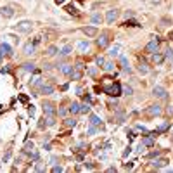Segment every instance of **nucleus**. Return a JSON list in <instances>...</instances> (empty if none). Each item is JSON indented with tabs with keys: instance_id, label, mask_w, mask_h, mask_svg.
Segmentation results:
<instances>
[{
	"instance_id": "nucleus-21",
	"label": "nucleus",
	"mask_w": 173,
	"mask_h": 173,
	"mask_svg": "<svg viewBox=\"0 0 173 173\" xmlns=\"http://www.w3.org/2000/svg\"><path fill=\"white\" fill-rule=\"evenodd\" d=\"M166 165H168V159H156L153 163L154 168H163V166H166Z\"/></svg>"
},
{
	"instance_id": "nucleus-42",
	"label": "nucleus",
	"mask_w": 173,
	"mask_h": 173,
	"mask_svg": "<svg viewBox=\"0 0 173 173\" xmlns=\"http://www.w3.org/2000/svg\"><path fill=\"white\" fill-rule=\"evenodd\" d=\"M28 113H30L31 116L35 114V106H28Z\"/></svg>"
},
{
	"instance_id": "nucleus-38",
	"label": "nucleus",
	"mask_w": 173,
	"mask_h": 173,
	"mask_svg": "<svg viewBox=\"0 0 173 173\" xmlns=\"http://www.w3.org/2000/svg\"><path fill=\"white\" fill-rule=\"evenodd\" d=\"M165 57H166V59H173V49H166Z\"/></svg>"
},
{
	"instance_id": "nucleus-46",
	"label": "nucleus",
	"mask_w": 173,
	"mask_h": 173,
	"mask_svg": "<svg viewBox=\"0 0 173 173\" xmlns=\"http://www.w3.org/2000/svg\"><path fill=\"white\" fill-rule=\"evenodd\" d=\"M132 92H133V90H132V88H130V87H125V94H126V95H130V94H132Z\"/></svg>"
},
{
	"instance_id": "nucleus-41",
	"label": "nucleus",
	"mask_w": 173,
	"mask_h": 173,
	"mask_svg": "<svg viewBox=\"0 0 173 173\" xmlns=\"http://www.w3.org/2000/svg\"><path fill=\"white\" fill-rule=\"evenodd\" d=\"M11 154H12V151L9 149V151L5 153V156H4V163H7V161H9V157H11Z\"/></svg>"
},
{
	"instance_id": "nucleus-12",
	"label": "nucleus",
	"mask_w": 173,
	"mask_h": 173,
	"mask_svg": "<svg viewBox=\"0 0 173 173\" xmlns=\"http://www.w3.org/2000/svg\"><path fill=\"white\" fill-rule=\"evenodd\" d=\"M102 19H104V18H102V14H100V12H94V14L90 16L92 24H100V23H102Z\"/></svg>"
},
{
	"instance_id": "nucleus-20",
	"label": "nucleus",
	"mask_w": 173,
	"mask_h": 173,
	"mask_svg": "<svg viewBox=\"0 0 173 173\" xmlns=\"http://www.w3.org/2000/svg\"><path fill=\"white\" fill-rule=\"evenodd\" d=\"M40 92H42V94H45V95H49V94H52V92H54V87H52V85H42Z\"/></svg>"
},
{
	"instance_id": "nucleus-35",
	"label": "nucleus",
	"mask_w": 173,
	"mask_h": 173,
	"mask_svg": "<svg viewBox=\"0 0 173 173\" xmlns=\"http://www.w3.org/2000/svg\"><path fill=\"white\" fill-rule=\"evenodd\" d=\"M95 62H97V66H99V68H102V66H104V62H106V59L102 57V56H99V57H95Z\"/></svg>"
},
{
	"instance_id": "nucleus-36",
	"label": "nucleus",
	"mask_w": 173,
	"mask_h": 173,
	"mask_svg": "<svg viewBox=\"0 0 173 173\" xmlns=\"http://www.w3.org/2000/svg\"><path fill=\"white\" fill-rule=\"evenodd\" d=\"M45 121H47V125H49V126L56 125V118H54V116H47V119H45Z\"/></svg>"
},
{
	"instance_id": "nucleus-31",
	"label": "nucleus",
	"mask_w": 173,
	"mask_h": 173,
	"mask_svg": "<svg viewBox=\"0 0 173 173\" xmlns=\"http://www.w3.org/2000/svg\"><path fill=\"white\" fill-rule=\"evenodd\" d=\"M56 54H57V47L56 45H50L47 49V56H56Z\"/></svg>"
},
{
	"instance_id": "nucleus-16",
	"label": "nucleus",
	"mask_w": 173,
	"mask_h": 173,
	"mask_svg": "<svg viewBox=\"0 0 173 173\" xmlns=\"http://www.w3.org/2000/svg\"><path fill=\"white\" fill-rule=\"evenodd\" d=\"M69 76H71V80H81V76H83V73H81V69H75V68H73V71H71V75H69Z\"/></svg>"
},
{
	"instance_id": "nucleus-52",
	"label": "nucleus",
	"mask_w": 173,
	"mask_h": 173,
	"mask_svg": "<svg viewBox=\"0 0 173 173\" xmlns=\"http://www.w3.org/2000/svg\"><path fill=\"white\" fill-rule=\"evenodd\" d=\"M54 2H56V4H57V5H61V4H64V2H66V0H54Z\"/></svg>"
},
{
	"instance_id": "nucleus-9",
	"label": "nucleus",
	"mask_w": 173,
	"mask_h": 173,
	"mask_svg": "<svg viewBox=\"0 0 173 173\" xmlns=\"http://www.w3.org/2000/svg\"><path fill=\"white\" fill-rule=\"evenodd\" d=\"M153 94L157 97V99H166V90H165L163 87H154Z\"/></svg>"
},
{
	"instance_id": "nucleus-30",
	"label": "nucleus",
	"mask_w": 173,
	"mask_h": 173,
	"mask_svg": "<svg viewBox=\"0 0 173 173\" xmlns=\"http://www.w3.org/2000/svg\"><path fill=\"white\" fill-rule=\"evenodd\" d=\"M102 68H104L106 71H113V69H114V62H111V61H106Z\"/></svg>"
},
{
	"instance_id": "nucleus-40",
	"label": "nucleus",
	"mask_w": 173,
	"mask_h": 173,
	"mask_svg": "<svg viewBox=\"0 0 173 173\" xmlns=\"http://www.w3.org/2000/svg\"><path fill=\"white\" fill-rule=\"evenodd\" d=\"M52 172H54V173H61V172H62V166H61V165H56V166L52 168Z\"/></svg>"
},
{
	"instance_id": "nucleus-39",
	"label": "nucleus",
	"mask_w": 173,
	"mask_h": 173,
	"mask_svg": "<svg viewBox=\"0 0 173 173\" xmlns=\"http://www.w3.org/2000/svg\"><path fill=\"white\" fill-rule=\"evenodd\" d=\"M125 26H138V23H137V21H125Z\"/></svg>"
},
{
	"instance_id": "nucleus-7",
	"label": "nucleus",
	"mask_w": 173,
	"mask_h": 173,
	"mask_svg": "<svg viewBox=\"0 0 173 173\" xmlns=\"http://www.w3.org/2000/svg\"><path fill=\"white\" fill-rule=\"evenodd\" d=\"M118 14H119V12H118V9H109V11H107V14H106V21H107L109 24H113V23L118 19Z\"/></svg>"
},
{
	"instance_id": "nucleus-18",
	"label": "nucleus",
	"mask_w": 173,
	"mask_h": 173,
	"mask_svg": "<svg viewBox=\"0 0 173 173\" xmlns=\"http://www.w3.org/2000/svg\"><path fill=\"white\" fill-rule=\"evenodd\" d=\"M163 61H165V56H163V54H157V52L153 54V62L154 64H161Z\"/></svg>"
},
{
	"instance_id": "nucleus-14",
	"label": "nucleus",
	"mask_w": 173,
	"mask_h": 173,
	"mask_svg": "<svg viewBox=\"0 0 173 173\" xmlns=\"http://www.w3.org/2000/svg\"><path fill=\"white\" fill-rule=\"evenodd\" d=\"M119 64H121V68H123L125 71H128V73L132 71V69H130V64H128V59L125 57V56H121V57H119Z\"/></svg>"
},
{
	"instance_id": "nucleus-8",
	"label": "nucleus",
	"mask_w": 173,
	"mask_h": 173,
	"mask_svg": "<svg viewBox=\"0 0 173 173\" xmlns=\"http://www.w3.org/2000/svg\"><path fill=\"white\" fill-rule=\"evenodd\" d=\"M81 31H83L87 37H90V38L95 37L97 33H99V31H97V26H85V28H81Z\"/></svg>"
},
{
	"instance_id": "nucleus-37",
	"label": "nucleus",
	"mask_w": 173,
	"mask_h": 173,
	"mask_svg": "<svg viewBox=\"0 0 173 173\" xmlns=\"http://www.w3.org/2000/svg\"><path fill=\"white\" fill-rule=\"evenodd\" d=\"M88 111H90V106H88V104L80 106V113H88Z\"/></svg>"
},
{
	"instance_id": "nucleus-28",
	"label": "nucleus",
	"mask_w": 173,
	"mask_h": 173,
	"mask_svg": "<svg viewBox=\"0 0 173 173\" xmlns=\"http://www.w3.org/2000/svg\"><path fill=\"white\" fill-rule=\"evenodd\" d=\"M45 37H47V40H54L57 38V33L52 31V30H45Z\"/></svg>"
},
{
	"instance_id": "nucleus-32",
	"label": "nucleus",
	"mask_w": 173,
	"mask_h": 173,
	"mask_svg": "<svg viewBox=\"0 0 173 173\" xmlns=\"http://www.w3.org/2000/svg\"><path fill=\"white\" fill-rule=\"evenodd\" d=\"M64 125H66L68 128H73V126L76 125V119H73V118H69V119H64Z\"/></svg>"
},
{
	"instance_id": "nucleus-34",
	"label": "nucleus",
	"mask_w": 173,
	"mask_h": 173,
	"mask_svg": "<svg viewBox=\"0 0 173 173\" xmlns=\"http://www.w3.org/2000/svg\"><path fill=\"white\" fill-rule=\"evenodd\" d=\"M76 68L78 69H85L87 66H85V62H83V59L80 57V59H76Z\"/></svg>"
},
{
	"instance_id": "nucleus-29",
	"label": "nucleus",
	"mask_w": 173,
	"mask_h": 173,
	"mask_svg": "<svg viewBox=\"0 0 173 173\" xmlns=\"http://www.w3.org/2000/svg\"><path fill=\"white\" fill-rule=\"evenodd\" d=\"M0 45H2V50H4L5 56H12V49H11L7 43H0Z\"/></svg>"
},
{
	"instance_id": "nucleus-51",
	"label": "nucleus",
	"mask_w": 173,
	"mask_h": 173,
	"mask_svg": "<svg viewBox=\"0 0 173 173\" xmlns=\"http://www.w3.org/2000/svg\"><path fill=\"white\" fill-rule=\"evenodd\" d=\"M5 54H4V50H2V45H0V61H2V57H4Z\"/></svg>"
},
{
	"instance_id": "nucleus-53",
	"label": "nucleus",
	"mask_w": 173,
	"mask_h": 173,
	"mask_svg": "<svg viewBox=\"0 0 173 173\" xmlns=\"http://www.w3.org/2000/svg\"><path fill=\"white\" fill-rule=\"evenodd\" d=\"M168 37H170V38H172V40H173V31H172V33H170V35H168Z\"/></svg>"
},
{
	"instance_id": "nucleus-19",
	"label": "nucleus",
	"mask_w": 173,
	"mask_h": 173,
	"mask_svg": "<svg viewBox=\"0 0 173 173\" xmlns=\"http://www.w3.org/2000/svg\"><path fill=\"white\" fill-rule=\"evenodd\" d=\"M71 71H73V66L71 64H62L61 66V73L62 75H71Z\"/></svg>"
},
{
	"instance_id": "nucleus-24",
	"label": "nucleus",
	"mask_w": 173,
	"mask_h": 173,
	"mask_svg": "<svg viewBox=\"0 0 173 173\" xmlns=\"http://www.w3.org/2000/svg\"><path fill=\"white\" fill-rule=\"evenodd\" d=\"M154 137H145V138H142V145H147V147H153V144H154V140H153Z\"/></svg>"
},
{
	"instance_id": "nucleus-48",
	"label": "nucleus",
	"mask_w": 173,
	"mask_h": 173,
	"mask_svg": "<svg viewBox=\"0 0 173 173\" xmlns=\"http://www.w3.org/2000/svg\"><path fill=\"white\" fill-rule=\"evenodd\" d=\"M116 104H118L116 100H111V102H109V107H111V109H114V107H116Z\"/></svg>"
},
{
	"instance_id": "nucleus-1",
	"label": "nucleus",
	"mask_w": 173,
	"mask_h": 173,
	"mask_svg": "<svg viewBox=\"0 0 173 173\" xmlns=\"http://www.w3.org/2000/svg\"><path fill=\"white\" fill-rule=\"evenodd\" d=\"M102 92L107 94L109 97H118V95H121V85L118 81H113L109 87H102Z\"/></svg>"
},
{
	"instance_id": "nucleus-15",
	"label": "nucleus",
	"mask_w": 173,
	"mask_h": 173,
	"mask_svg": "<svg viewBox=\"0 0 173 173\" xmlns=\"http://www.w3.org/2000/svg\"><path fill=\"white\" fill-rule=\"evenodd\" d=\"M35 47H37V45H35V43H31V42H30V43H26V45H24V54H26V56H31V54L35 52Z\"/></svg>"
},
{
	"instance_id": "nucleus-5",
	"label": "nucleus",
	"mask_w": 173,
	"mask_h": 173,
	"mask_svg": "<svg viewBox=\"0 0 173 173\" xmlns=\"http://www.w3.org/2000/svg\"><path fill=\"white\" fill-rule=\"evenodd\" d=\"M157 49H159V40H151L147 45H145V52L147 54H154V52H157Z\"/></svg>"
},
{
	"instance_id": "nucleus-13",
	"label": "nucleus",
	"mask_w": 173,
	"mask_h": 173,
	"mask_svg": "<svg viewBox=\"0 0 173 173\" xmlns=\"http://www.w3.org/2000/svg\"><path fill=\"white\" fill-rule=\"evenodd\" d=\"M119 50H121V43H114V45L109 49V56H113V57L119 56Z\"/></svg>"
},
{
	"instance_id": "nucleus-44",
	"label": "nucleus",
	"mask_w": 173,
	"mask_h": 173,
	"mask_svg": "<svg viewBox=\"0 0 173 173\" xmlns=\"http://www.w3.org/2000/svg\"><path fill=\"white\" fill-rule=\"evenodd\" d=\"M95 73H97V69H95V68H90V69H88V75H92V76H95Z\"/></svg>"
},
{
	"instance_id": "nucleus-10",
	"label": "nucleus",
	"mask_w": 173,
	"mask_h": 173,
	"mask_svg": "<svg viewBox=\"0 0 173 173\" xmlns=\"http://www.w3.org/2000/svg\"><path fill=\"white\" fill-rule=\"evenodd\" d=\"M145 113H147L149 116H157L159 113H161V107H159L157 104H156V106H149V109H147Z\"/></svg>"
},
{
	"instance_id": "nucleus-23",
	"label": "nucleus",
	"mask_w": 173,
	"mask_h": 173,
	"mask_svg": "<svg viewBox=\"0 0 173 173\" xmlns=\"http://www.w3.org/2000/svg\"><path fill=\"white\" fill-rule=\"evenodd\" d=\"M69 113H71V114H78V113H80V104H78V102H73V104L69 106Z\"/></svg>"
},
{
	"instance_id": "nucleus-27",
	"label": "nucleus",
	"mask_w": 173,
	"mask_h": 173,
	"mask_svg": "<svg viewBox=\"0 0 173 173\" xmlns=\"http://www.w3.org/2000/svg\"><path fill=\"white\" fill-rule=\"evenodd\" d=\"M90 125L99 126V125H100V118H99L97 114H92V116H90Z\"/></svg>"
},
{
	"instance_id": "nucleus-22",
	"label": "nucleus",
	"mask_w": 173,
	"mask_h": 173,
	"mask_svg": "<svg viewBox=\"0 0 173 173\" xmlns=\"http://www.w3.org/2000/svg\"><path fill=\"white\" fill-rule=\"evenodd\" d=\"M33 69H35V64H31V62H24L21 66V71H26V73L28 71H33Z\"/></svg>"
},
{
	"instance_id": "nucleus-17",
	"label": "nucleus",
	"mask_w": 173,
	"mask_h": 173,
	"mask_svg": "<svg viewBox=\"0 0 173 173\" xmlns=\"http://www.w3.org/2000/svg\"><path fill=\"white\" fill-rule=\"evenodd\" d=\"M78 50H80V52H87V50H88V49H90V43H88V42H78Z\"/></svg>"
},
{
	"instance_id": "nucleus-50",
	"label": "nucleus",
	"mask_w": 173,
	"mask_h": 173,
	"mask_svg": "<svg viewBox=\"0 0 173 173\" xmlns=\"http://www.w3.org/2000/svg\"><path fill=\"white\" fill-rule=\"evenodd\" d=\"M33 43H35V45H38V43H40V37H37V38L33 40Z\"/></svg>"
},
{
	"instance_id": "nucleus-4",
	"label": "nucleus",
	"mask_w": 173,
	"mask_h": 173,
	"mask_svg": "<svg viewBox=\"0 0 173 173\" xmlns=\"http://www.w3.org/2000/svg\"><path fill=\"white\" fill-rule=\"evenodd\" d=\"M109 45V35L107 33H100V37L97 38V47L99 49H106Z\"/></svg>"
},
{
	"instance_id": "nucleus-43",
	"label": "nucleus",
	"mask_w": 173,
	"mask_h": 173,
	"mask_svg": "<svg viewBox=\"0 0 173 173\" xmlns=\"http://www.w3.org/2000/svg\"><path fill=\"white\" fill-rule=\"evenodd\" d=\"M132 168H133V163H130V161H128V163L125 165V170H132Z\"/></svg>"
},
{
	"instance_id": "nucleus-45",
	"label": "nucleus",
	"mask_w": 173,
	"mask_h": 173,
	"mask_svg": "<svg viewBox=\"0 0 173 173\" xmlns=\"http://www.w3.org/2000/svg\"><path fill=\"white\" fill-rule=\"evenodd\" d=\"M88 133H90V135L95 133V126H94V125H90V128H88Z\"/></svg>"
},
{
	"instance_id": "nucleus-2",
	"label": "nucleus",
	"mask_w": 173,
	"mask_h": 173,
	"mask_svg": "<svg viewBox=\"0 0 173 173\" xmlns=\"http://www.w3.org/2000/svg\"><path fill=\"white\" fill-rule=\"evenodd\" d=\"M33 30V23L31 21H21L16 24V31H19V33H30Z\"/></svg>"
},
{
	"instance_id": "nucleus-49",
	"label": "nucleus",
	"mask_w": 173,
	"mask_h": 173,
	"mask_svg": "<svg viewBox=\"0 0 173 173\" xmlns=\"http://www.w3.org/2000/svg\"><path fill=\"white\" fill-rule=\"evenodd\" d=\"M76 92H78V95H83V92H85V90H83L81 87H78V88H76Z\"/></svg>"
},
{
	"instance_id": "nucleus-11",
	"label": "nucleus",
	"mask_w": 173,
	"mask_h": 173,
	"mask_svg": "<svg viewBox=\"0 0 173 173\" xmlns=\"http://www.w3.org/2000/svg\"><path fill=\"white\" fill-rule=\"evenodd\" d=\"M138 71L142 73V75H145V73H149V68H147V64H145V61L140 57L138 59Z\"/></svg>"
},
{
	"instance_id": "nucleus-47",
	"label": "nucleus",
	"mask_w": 173,
	"mask_h": 173,
	"mask_svg": "<svg viewBox=\"0 0 173 173\" xmlns=\"http://www.w3.org/2000/svg\"><path fill=\"white\" fill-rule=\"evenodd\" d=\"M66 113H68V111H66L64 107H61V109H59V114H61V116H66Z\"/></svg>"
},
{
	"instance_id": "nucleus-3",
	"label": "nucleus",
	"mask_w": 173,
	"mask_h": 173,
	"mask_svg": "<svg viewBox=\"0 0 173 173\" xmlns=\"http://www.w3.org/2000/svg\"><path fill=\"white\" fill-rule=\"evenodd\" d=\"M42 109H43V113H45L47 116H56V113H57L56 106H54L52 102H49V100H43V104H42Z\"/></svg>"
},
{
	"instance_id": "nucleus-25",
	"label": "nucleus",
	"mask_w": 173,
	"mask_h": 173,
	"mask_svg": "<svg viewBox=\"0 0 173 173\" xmlns=\"http://www.w3.org/2000/svg\"><path fill=\"white\" fill-rule=\"evenodd\" d=\"M66 12H68V14H71V16H78V14H80L75 5H68V7H66Z\"/></svg>"
},
{
	"instance_id": "nucleus-33",
	"label": "nucleus",
	"mask_w": 173,
	"mask_h": 173,
	"mask_svg": "<svg viewBox=\"0 0 173 173\" xmlns=\"http://www.w3.org/2000/svg\"><path fill=\"white\" fill-rule=\"evenodd\" d=\"M24 153H26V154H31V153H33V142H28V144L24 145Z\"/></svg>"
},
{
	"instance_id": "nucleus-26",
	"label": "nucleus",
	"mask_w": 173,
	"mask_h": 173,
	"mask_svg": "<svg viewBox=\"0 0 173 173\" xmlns=\"http://www.w3.org/2000/svg\"><path fill=\"white\" fill-rule=\"evenodd\" d=\"M73 52V45H66V47H62V50H61V56H69Z\"/></svg>"
},
{
	"instance_id": "nucleus-6",
	"label": "nucleus",
	"mask_w": 173,
	"mask_h": 173,
	"mask_svg": "<svg viewBox=\"0 0 173 173\" xmlns=\"http://www.w3.org/2000/svg\"><path fill=\"white\" fill-rule=\"evenodd\" d=\"M0 16H2V18H5V19H11V18L14 16V9H12V7H9V5H4V7L0 9Z\"/></svg>"
}]
</instances>
